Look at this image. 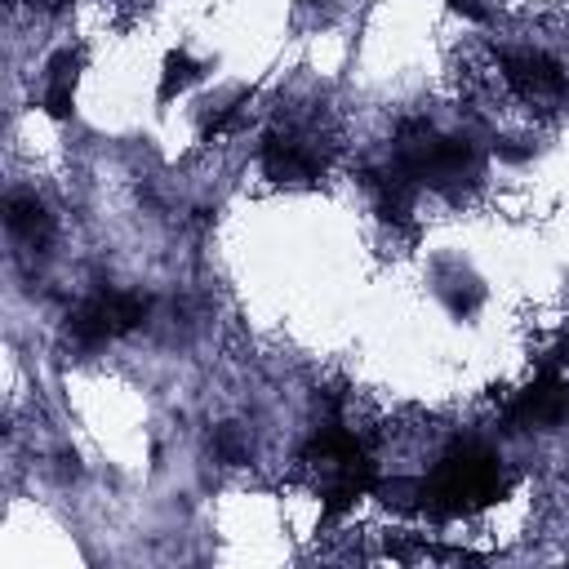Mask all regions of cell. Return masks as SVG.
<instances>
[{
	"label": "cell",
	"mask_w": 569,
	"mask_h": 569,
	"mask_svg": "<svg viewBox=\"0 0 569 569\" xmlns=\"http://www.w3.org/2000/svg\"><path fill=\"white\" fill-rule=\"evenodd\" d=\"M200 71H204V67H200L191 53H182V49H178V53H169L164 76H160V102H169L173 93H182L187 84H196V80H200Z\"/></svg>",
	"instance_id": "obj_7"
},
{
	"label": "cell",
	"mask_w": 569,
	"mask_h": 569,
	"mask_svg": "<svg viewBox=\"0 0 569 569\" xmlns=\"http://www.w3.org/2000/svg\"><path fill=\"white\" fill-rule=\"evenodd\" d=\"M262 169L276 182H316L325 173V156L316 147V133L302 129H276L262 142Z\"/></svg>",
	"instance_id": "obj_4"
},
{
	"label": "cell",
	"mask_w": 569,
	"mask_h": 569,
	"mask_svg": "<svg viewBox=\"0 0 569 569\" xmlns=\"http://www.w3.org/2000/svg\"><path fill=\"white\" fill-rule=\"evenodd\" d=\"M213 449H218V458H222V462H244V453H249V445H244L240 427H231V422L213 431Z\"/></svg>",
	"instance_id": "obj_8"
},
{
	"label": "cell",
	"mask_w": 569,
	"mask_h": 569,
	"mask_svg": "<svg viewBox=\"0 0 569 569\" xmlns=\"http://www.w3.org/2000/svg\"><path fill=\"white\" fill-rule=\"evenodd\" d=\"M569 418V378L560 369H542L516 400H507L511 427H556Z\"/></svg>",
	"instance_id": "obj_5"
},
{
	"label": "cell",
	"mask_w": 569,
	"mask_h": 569,
	"mask_svg": "<svg viewBox=\"0 0 569 569\" xmlns=\"http://www.w3.org/2000/svg\"><path fill=\"white\" fill-rule=\"evenodd\" d=\"M502 493V467L485 445H453L422 480V511L449 520L467 516Z\"/></svg>",
	"instance_id": "obj_1"
},
{
	"label": "cell",
	"mask_w": 569,
	"mask_h": 569,
	"mask_svg": "<svg viewBox=\"0 0 569 569\" xmlns=\"http://www.w3.org/2000/svg\"><path fill=\"white\" fill-rule=\"evenodd\" d=\"M449 4H453V9H458V13H467V18H471V22H485V18H489V9H485V4H480V0H449Z\"/></svg>",
	"instance_id": "obj_9"
},
{
	"label": "cell",
	"mask_w": 569,
	"mask_h": 569,
	"mask_svg": "<svg viewBox=\"0 0 569 569\" xmlns=\"http://www.w3.org/2000/svg\"><path fill=\"white\" fill-rule=\"evenodd\" d=\"M498 76L525 102H547L565 93V67L542 49H498Z\"/></svg>",
	"instance_id": "obj_3"
},
{
	"label": "cell",
	"mask_w": 569,
	"mask_h": 569,
	"mask_svg": "<svg viewBox=\"0 0 569 569\" xmlns=\"http://www.w3.org/2000/svg\"><path fill=\"white\" fill-rule=\"evenodd\" d=\"M4 218H9V231L22 236L31 249H44L53 240V213L36 196H9Z\"/></svg>",
	"instance_id": "obj_6"
},
{
	"label": "cell",
	"mask_w": 569,
	"mask_h": 569,
	"mask_svg": "<svg viewBox=\"0 0 569 569\" xmlns=\"http://www.w3.org/2000/svg\"><path fill=\"white\" fill-rule=\"evenodd\" d=\"M151 302L142 293H124V289H107V293H93L84 298L71 316H67V333L80 351H98L107 347L111 338L120 333H133L142 320H147Z\"/></svg>",
	"instance_id": "obj_2"
}]
</instances>
